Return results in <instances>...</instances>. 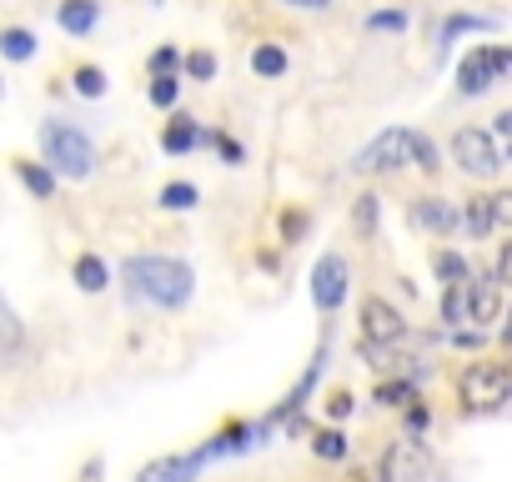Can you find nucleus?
<instances>
[{"mask_svg":"<svg viewBox=\"0 0 512 482\" xmlns=\"http://www.w3.org/2000/svg\"><path fill=\"white\" fill-rule=\"evenodd\" d=\"M41 151H46V166H51L56 176H66V181H86V176L96 171V146H91V136H81V131L66 126V121H46V126H41Z\"/></svg>","mask_w":512,"mask_h":482,"instance_id":"2","label":"nucleus"},{"mask_svg":"<svg viewBox=\"0 0 512 482\" xmlns=\"http://www.w3.org/2000/svg\"><path fill=\"white\" fill-rule=\"evenodd\" d=\"M307 231V216L302 211H282V241H302Z\"/></svg>","mask_w":512,"mask_h":482,"instance_id":"31","label":"nucleus"},{"mask_svg":"<svg viewBox=\"0 0 512 482\" xmlns=\"http://www.w3.org/2000/svg\"><path fill=\"white\" fill-rule=\"evenodd\" d=\"M201 201V191L191 186V181H171V186H161V206L166 211H191Z\"/></svg>","mask_w":512,"mask_h":482,"instance_id":"19","label":"nucleus"},{"mask_svg":"<svg viewBox=\"0 0 512 482\" xmlns=\"http://www.w3.org/2000/svg\"><path fill=\"white\" fill-rule=\"evenodd\" d=\"M16 176L26 181L31 196H41V201L56 196V171H51V166H41V161H16Z\"/></svg>","mask_w":512,"mask_h":482,"instance_id":"14","label":"nucleus"},{"mask_svg":"<svg viewBox=\"0 0 512 482\" xmlns=\"http://www.w3.org/2000/svg\"><path fill=\"white\" fill-rule=\"evenodd\" d=\"M462 221H467V231L482 241V236L497 226V221H492V196H472V201H467V211H462Z\"/></svg>","mask_w":512,"mask_h":482,"instance_id":"18","label":"nucleus"},{"mask_svg":"<svg viewBox=\"0 0 512 482\" xmlns=\"http://www.w3.org/2000/svg\"><path fill=\"white\" fill-rule=\"evenodd\" d=\"M492 221L497 226H512V191H497L492 196Z\"/></svg>","mask_w":512,"mask_h":482,"instance_id":"34","label":"nucleus"},{"mask_svg":"<svg viewBox=\"0 0 512 482\" xmlns=\"http://www.w3.org/2000/svg\"><path fill=\"white\" fill-rule=\"evenodd\" d=\"M0 56H6V61H31L36 56V36L31 31H21V26H11V31H0Z\"/></svg>","mask_w":512,"mask_h":482,"instance_id":"16","label":"nucleus"},{"mask_svg":"<svg viewBox=\"0 0 512 482\" xmlns=\"http://www.w3.org/2000/svg\"><path fill=\"white\" fill-rule=\"evenodd\" d=\"M407 427H412V432H422V427H427V407H417V402H412V407H407Z\"/></svg>","mask_w":512,"mask_h":482,"instance_id":"37","label":"nucleus"},{"mask_svg":"<svg viewBox=\"0 0 512 482\" xmlns=\"http://www.w3.org/2000/svg\"><path fill=\"white\" fill-rule=\"evenodd\" d=\"M417 166H422V171H437V166H442V161H437V146H432L422 131H417Z\"/></svg>","mask_w":512,"mask_h":482,"instance_id":"33","label":"nucleus"},{"mask_svg":"<svg viewBox=\"0 0 512 482\" xmlns=\"http://www.w3.org/2000/svg\"><path fill=\"white\" fill-rule=\"evenodd\" d=\"M201 136H206V131H201L191 116H176V121L161 131V146H166L171 156H186V151H196V146H201Z\"/></svg>","mask_w":512,"mask_h":482,"instance_id":"13","label":"nucleus"},{"mask_svg":"<svg viewBox=\"0 0 512 482\" xmlns=\"http://www.w3.org/2000/svg\"><path fill=\"white\" fill-rule=\"evenodd\" d=\"M377 402H382V407H412L417 392H412L407 382H382V387H377Z\"/></svg>","mask_w":512,"mask_h":482,"instance_id":"27","label":"nucleus"},{"mask_svg":"<svg viewBox=\"0 0 512 482\" xmlns=\"http://www.w3.org/2000/svg\"><path fill=\"white\" fill-rule=\"evenodd\" d=\"M131 297L151 302V307H186L191 292H196V272L176 257H131L121 267Z\"/></svg>","mask_w":512,"mask_h":482,"instance_id":"1","label":"nucleus"},{"mask_svg":"<svg viewBox=\"0 0 512 482\" xmlns=\"http://www.w3.org/2000/svg\"><path fill=\"white\" fill-rule=\"evenodd\" d=\"M201 462H206V452L196 447V452H186V457H161V462H151L136 482H191L196 472H201Z\"/></svg>","mask_w":512,"mask_h":482,"instance_id":"10","label":"nucleus"},{"mask_svg":"<svg viewBox=\"0 0 512 482\" xmlns=\"http://www.w3.org/2000/svg\"><path fill=\"white\" fill-rule=\"evenodd\" d=\"M176 66H186V61H181L171 46H161V51L151 56V76H176Z\"/></svg>","mask_w":512,"mask_h":482,"instance_id":"30","label":"nucleus"},{"mask_svg":"<svg viewBox=\"0 0 512 482\" xmlns=\"http://www.w3.org/2000/svg\"><path fill=\"white\" fill-rule=\"evenodd\" d=\"M312 447H317V457H327V462H342V457H347V437H342L337 427H322V432L312 437Z\"/></svg>","mask_w":512,"mask_h":482,"instance_id":"21","label":"nucleus"},{"mask_svg":"<svg viewBox=\"0 0 512 482\" xmlns=\"http://www.w3.org/2000/svg\"><path fill=\"white\" fill-rule=\"evenodd\" d=\"M367 31H407V11H372Z\"/></svg>","mask_w":512,"mask_h":482,"instance_id":"29","label":"nucleus"},{"mask_svg":"<svg viewBox=\"0 0 512 482\" xmlns=\"http://www.w3.org/2000/svg\"><path fill=\"white\" fill-rule=\"evenodd\" d=\"M251 71H256V76H267V81H277V76L287 71V51L272 46V41H267V46H256V51H251Z\"/></svg>","mask_w":512,"mask_h":482,"instance_id":"17","label":"nucleus"},{"mask_svg":"<svg viewBox=\"0 0 512 482\" xmlns=\"http://www.w3.org/2000/svg\"><path fill=\"white\" fill-rule=\"evenodd\" d=\"M287 6H297V11H312V6H327V0H287Z\"/></svg>","mask_w":512,"mask_h":482,"instance_id":"42","label":"nucleus"},{"mask_svg":"<svg viewBox=\"0 0 512 482\" xmlns=\"http://www.w3.org/2000/svg\"><path fill=\"white\" fill-rule=\"evenodd\" d=\"M176 96H181V81L176 76H151V106H176Z\"/></svg>","mask_w":512,"mask_h":482,"instance_id":"25","label":"nucleus"},{"mask_svg":"<svg viewBox=\"0 0 512 482\" xmlns=\"http://www.w3.org/2000/svg\"><path fill=\"white\" fill-rule=\"evenodd\" d=\"M497 277H487V272H477L472 282H467V322H497V312H502V297H497Z\"/></svg>","mask_w":512,"mask_h":482,"instance_id":"9","label":"nucleus"},{"mask_svg":"<svg viewBox=\"0 0 512 482\" xmlns=\"http://www.w3.org/2000/svg\"><path fill=\"white\" fill-rule=\"evenodd\" d=\"M71 81H76V91H81L86 101H96V96H106V76H101V66H81V71H76Z\"/></svg>","mask_w":512,"mask_h":482,"instance_id":"23","label":"nucleus"},{"mask_svg":"<svg viewBox=\"0 0 512 482\" xmlns=\"http://www.w3.org/2000/svg\"><path fill=\"white\" fill-rule=\"evenodd\" d=\"M492 136H502V141H507V151H512V111H502V116H497V131H492Z\"/></svg>","mask_w":512,"mask_h":482,"instance_id":"38","label":"nucleus"},{"mask_svg":"<svg viewBox=\"0 0 512 482\" xmlns=\"http://www.w3.org/2000/svg\"><path fill=\"white\" fill-rule=\"evenodd\" d=\"M106 282H111V272H106V262H101V257H91V252H86V257H76V287H81V292H91V297H96V292H106Z\"/></svg>","mask_w":512,"mask_h":482,"instance_id":"15","label":"nucleus"},{"mask_svg":"<svg viewBox=\"0 0 512 482\" xmlns=\"http://www.w3.org/2000/svg\"><path fill=\"white\" fill-rule=\"evenodd\" d=\"M412 221H417L422 231H452V226H457V206L442 201V196H422V201L412 206Z\"/></svg>","mask_w":512,"mask_h":482,"instance_id":"12","label":"nucleus"},{"mask_svg":"<svg viewBox=\"0 0 512 482\" xmlns=\"http://www.w3.org/2000/svg\"><path fill=\"white\" fill-rule=\"evenodd\" d=\"M352 221H357V231H362V236H377V196H357Z\"/></svg>","mask_w":512,"mask_h":482,"instance_id":"26","label":"nucleus"},{"mask_svg":"<svg viewBox=\"0 0 512 482\" xmlns=\"http://www.w3.org/2000/svg\"><path fill=\"white\" fill-rule=\"evenodd\" d=\"M181 71H186L191 81H211V76H216V56H211V51H191Z\"/></svg>","mask_w":512,"mask_h":482,"instance_id":"28","label":"nucleus"},{"mask_svg":"<svg viewBox=\"0 0 512 482\" xmlns=\"http://www.w3.org/2000/svg\"><path fill=\"white\" fill-rule=\"evenodd\" d=\"M402 332H407V322H402V312L392 302H382V297H367L362 302V337H367V347H387Z\"/></svg>","mask_w":512,"mask_h":482,"instance_id":"8","label":"nucleus"},{"mask_svg":"<svg viewBox=\"0 0 512 482\" xmlns=\"http://www.w3.org/2000/svg\"><path fill=\"white\" fill-rule=\"evenodd\" d=\"M151 6H161V0H151Z\"/></svg>","mask_w":512,"mask_h":482,"instance_id":"43","label":"nucleus"},{"mask_svg":"<svg viewBox=\"0 0 512 482\" xmlns=\"http://www.w3.org/2000/svg\"><path fill=\"white\" fill-rule=\"evenodd\" d=\"M352 407H357V402H352V392H332V402H327V412H332L337 422H342V417H352Z\"/></svg>","mask_w":512,"mask_h":482,"instance_id":"35","label":"nucleus"},{"mask_svg":"<svg viewBox=\"0 0 512 482\" xmlns=\"http://www.w3.org/2000/svg\"><path fill=\"white\" fill-rule=\"evenodd\" d=\"M467 282H472V277H467ZM467 282L447 287V297H442V317H447V322H467Z\"/></svg>","mask_w":512,"mask_h":482,"instance_id":"24","label":"nucleus"},{"mask_svg":"<svg viewBox=\"0 0 512 482\" xmlns=\"http://www.w3.org/2000/svg\"><path fill=\"white\" fill-rule=\"evenodd\" d=\"M432 272H437L447 287H457V282H467V277H472V267H467L457 252H437V257H432Z\"/></svg>","mask_w":512,"mask_h":482,"instance_id":"20","label":"nucleus"},{"mask_svg":"<svg viewBox=\"0 0 512 482\" xmlns=\"http://www.w3.org/2000/svg\"><path fill=\"white\" fill-rule=\"evenodd\" d=\"M497 282H507V287H512V241H507L502 257H497Z\"/></svg>","mask_w":512,"mask_h":482,"instance_id":"36","label":"nucleus"},{"mask_svg":"<svg viewBox=\"0 0 512 482\" xmlns=\"http://www.w3.org/2000/svg\"><path fill=\"white\" fill-rule=\"evenodd\" d=\"M347 482H382V472H352Z\"/></svg>","mask_w":512,"mask_h":482,"instance_id":"41","label":"nucleus"},{"mask_svg":"<svg viewBox=\"0 0 512 482\" xmlns=\"http://www.w3.org/2000/svg\"><path fill=\"white\" fill-rule=\"evenodd\" d=\"M497 337H502V347H512V307H507V322H502V332H497Z\"/></svg>","mask_w":512,"mask_h":482,"instance_id":"40","label":"nucleus"},{"mask_svg":"<svg viewBox=\"0 0 512 482\" xmlns=\"http://www.w3.org/2000/svg\"><path fill=\"white\" fill-rule=\"evenodd\" d=\"M502 76H512V46H477L462 56L457 66V91L462 96H482L487 86H497Z\"/></svg>","mask_w":512,"mask_h":482,"instance_id":"5","label":"nucleus"},{"mask_svg":"<svg viewBox=\"0 0 512 482\" xmlns=\"http://www.w3.org/2000/svg\"><path fill=\"white\" fill-rule=\"evenodd\" d=\"M452 342H457V347H482V332H467V327H462Z\"/></svg>","mask_w":512,"mask_h":482,"instance_id":"39","label":"nucleus"},{"mask_svg":"<svg viewBox=\"0 0 512 482\" xmlns=\"http://www.w3.org/2000/svg\"><path fill=\"white\" fill-rule=\"evenodd\" d=\"M402 166H417V131H382L377 141H367L352 161L357 176H382V171H402Z\"/></svg>","mask_w":512,"mask_h":482,"instance_id":"4","label":"nucleus"},{"mask_svg":"<svg viewBox=\"0 0 512 482\" xmlns=\"http://www.w3.org/2000/svg\"><path fill=\"white\" fill-rule=\"evenodd\" d=\"M492 26H497L492 16H452V21L442 26V41H437V46H447V41L462 36V31H492Z\"/></svg>","mask_w":512,"mask_h":482,"instance_id":"22","label":"nucleus"},{"mask_svg":"<svg viewBox=\"0 0 512 482\" xmlns=\"http://www.w3.org/2000/svg\"><path fill=\"white\" fill-rule=\"evenodd\" d=\"M216 151H221V161H226V166H241V156H246V151H241V141H231V136H221V131H216Z\"/></svg>","mask_w":512,"mask_h":482,"instance_id":"32","label":"nucleus"},{"mask_svg":"<svg viewBox=\"0 0 512 482\" xmlns=\"http://www.w3.org/2000/svg\"><path fill=\"white\" fill-rule=\"evenodd\" d=\"M312 302H317V312H337L347 302V262L337 252H327L312 267Z\"/></svg>","mask_w":512,"mask_h":482,"instance_id":"7","label":"nucleus"},{"mask_svg":"<svg viewBox=\"0 0 512 482\" xmlns=\"http://www.w3.org/2000/svg\"><path fill=\"white\" fill-rule=\"evenodd\" d=\"M56 21H61V31H66V36H86V31H96L101 6H96V0H61Z\"/></svg>","mask_w":512,"mask_h":482,"instance_id":"11","label":"nucleus"},{"mask_svg":"<svg viewBox=\"0 0 512 482\" xmlns=\"http://www.w3.org/2000/svg\"><path fill=\"white\" fill-rule=\"evenodd\" d=\"M452 161H457L467 176H497V166H502L497 136H492V131H477V126H462V131L452 136Z\"/></svg>","mask_w":512,"mask_h":482,"instance_id":"6","label":"nucleus"},{"mask_svg":"<svg viewBox=\"0 0 512 482\" xmlns=\"http://www.w3.org/2000/svg\"><path fill=\"white\" fill-rule=\"evenodd\" d=\"M507 397H512V372H507V367L472 362V367L457 377V402H462L467 412H497Z\"/></svg>","mask_w":512,"mask_h":482,"instance_id":"3","label":"nucleus"}]
</instances>
